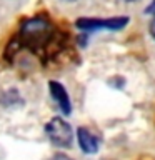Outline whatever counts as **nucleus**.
<instances>
[{
  "mask_svg": "<svg viewBox=\"0 0 155 160\" xmlns=\"http://www.w3.org/2000/svg\"><path fill=\"white\" fill-rule=\"evenodd\" d=\"M148 33H150V37L155 40V15H153L152 22H150V25H148Z\"/></svg>",
  "mask_w": 155,
  "mask_h": 160,
  "instance_id": "0eeeda50",
  "label": "nucleus"
},
{
  "mask_svg": "<svg viewBox=\"0 0 155 160\" xmlns=\"http://www.w3.org/2000/svg\"><path fill=\"white\" fill-rule=\"evenodd\" d=\"M77 140H78V145L82 148V152H85V153H97L98 152L100 140L88 128L80 127L77 130Z\"/></svg>",
  "mask_w": 155,
  "mask_h": 160,
  "instance_id": "39448f33",
  "label": "nucleus"
},
{
  "mask_svg": "<svg viewBox=\"0 0 155 160\" xmlns=\"http://www.w3.org/2000/svg\"><path fill=\"white\" fill-rule=\"evenodd\" d=\"M130 22L128 17H112V18H93V17H83L78 18L75 25L83 30V32H97V30H107V32H117L127 27Z\"/></svg>",
  "mask_w": 155,
  "mask_h": 160,
  "instance_id": "7ed1b4c3",
  "label": "nucleus"
},
{
  "mask_svg": "<svg viewBox=\"0 0 155 160\" xmlns=\"http://www.w3.org/2000/svg\"><path fill=\"white\" fill-rule=\"evenodd\" d=\"M145 13H147V15H155V0H152V2L147 5V8H145Z\"/></svg>",
  "mask_w": 155,
  "mask_h": 160,
  "instance_id": "423d86ee",
  "label": "nucleus"
},
{
  "mask_svg": "<svg viewBox=\"0 0 155 160\" xmlns=\"http://www.w3.org/2000/svg\"><path fill=\"white\" fill-rule=\"evenodd\" d=\"M50 160H72V158H70L68 155H65V153H55Z\"/></svg>",
  "mask_w": 155,
  "mask_h": 160,
  "instance_id": "6e6552de",
  "label": "nucleus"
},
{
  "mask_svg": "<svg viewBox=\"0 0 155 160\" xmlns=\"http://www.w3.org/2000/svg\"><path fill=\"white\" fill-rule=\"evenodd\" d=\"M120 2H125V3H132V2H137V0H120Z\"/></svg>",
  "mask_w": 155,
  "mask_h": 160,
  "instance_id": "1a4fd4ad",
  "label": "nucleus"
},
{
  "mask_svg": "<svg viewBox=\"0 0 155 160\" xmlns=\"http://www.w3.org/2000/svg\"><path fill=\"white\" fill-rule=\"evenodd\" d=\"M53 37V25L43 17H33L22 23L20 38L30 48H40Z\"/></svg>",
  "mask_w": 155,
  "mask_h": 160,
  "instance_id": "f257e3e1",
  "label": "nucleus"
},
{
  "mask_svg": "<svg viewBox=\"0 0 155 160\" xmlns=\"http://www.w3.org/2000/svg\"><path fill=\"white\" fill-rule=\"evenodd\" d=\"M48 90L52 98L57 102L60 112L63 115H70L72 113V102H70V97L67 93V90L60 82H55V80H50L48 82Z\"/></svg>",
  "mask_w": 155,
  "mask_h": 160,
  "instance_id": "20e7f679",
  "label": "nucleus"
},
{
  "mask_svg": "<svg viewBox=\"0 0 155 160\" xmlns=\"http://www.w3.org/2000/svg\"><path fill=\"white\" fill-rule=\"evenodd\" d=\"M45 133L52 145L58 148H68L73 142V132L68 122H65L62 117H53L45 125Z\"/></svg>",
  "mask_w": 155,
  "mask_h": 160,
  "instance_id": "f03ea898",
  "label": "nucleus"
},
{
  "mask_svg": "<svg viewBox=\"0 0 155 160\" xmlns=\"http://www.w3.org/2000/svg\"><path fill=\"white\" fill-rule=\"evenodd\" d=\"M65 2H75V0H65Z\"/></svg>",
  "mask_w": 155,
  "mask_h": 160,
  "instance_id": "9d476101",
  "label": "nucleus"
}]
</instances>
